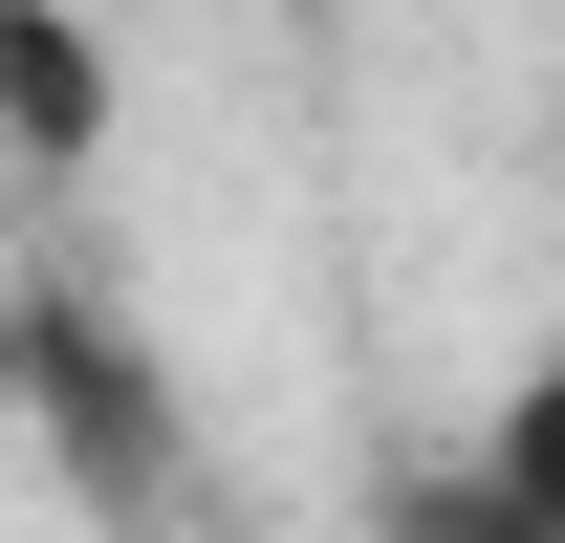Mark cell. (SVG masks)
Listing matches in <instances>:
<instances>
[{"label": "cell", "mask_w": 565, "mask_h": 543, "mask_svg": "<svg viewBox=\"0 0 565 543\" xmlns=\"http://www.w3.org/2000/svg\"><path fill=\"white\" fill-rule=\"evenodd\" d=\"M0 392L66 435L87 500H152V457H174V392L131 370V327L87 305V283H0Z\"/></svg>", "instance_id": "cell-1"}, {"label": "cell", "mask_w": 565, "mask_h": 543, "mask_svg": "<svg viewBox=\"0 0 565 543\" xmlns=\"http://www.w3.org/2000/svg\"><path fill=\"white\" fill-rule=\"evenodd\" d=\"M0 152L22 174H87L109 152V44H87L66 0H0Z\"/></svg>", "instance_id": "cell-2"}, {"label": "cell", "mask_w": 565, "mask_h": 543, "mask_svg": "<svg viewBox=\"0 0 565 543\" xmlns=\"http://www.w3.org/2000/svg\"><path fill=\"white\" fill-rule=\"evenodd\" d=\"M479 478H500V500H522V522L565 543V348H544V370H522V392H500V435H479Z\"/></svg>", "instance_id": "cell-3"}, {"label": "cell", "mask_w": 565, "mask_h": 543, "mask_svg": "<svg viewBox=\"0 0 565 543\" xmlns=\"http://www.w3.org/2000/svg\"><path fill=\"white\" fill-rule=\"evenodd\" d=\"M370 543H544V522H522V500L457 457V478H392V500H370Z\"/></svg>", "instance_id": "cell-4"}]
</instances>
